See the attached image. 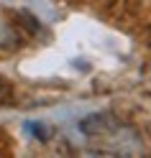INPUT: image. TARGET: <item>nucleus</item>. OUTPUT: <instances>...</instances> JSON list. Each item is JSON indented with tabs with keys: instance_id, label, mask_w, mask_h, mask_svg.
<instances>
[{
	"instance_id": "1",
	"label": "nucleus",
	"mask_w": 151,
	"mask_h": 158,
	"mask_svg": "<svg viewBox=\"0 0 151 158\" xmlns=\"http://www.w3.org/2000/svg\"><path fill=\"white\" fill-rule=\"evenodd\" d=\"M0 92H8V94H11V84H8L3 77H0Z\"/></svg>"
}]
</instances>
